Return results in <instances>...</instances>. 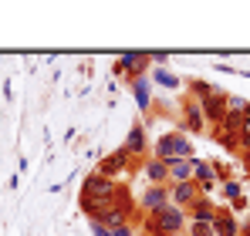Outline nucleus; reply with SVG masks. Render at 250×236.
I'll use <instances>...</instances> for the list:
<instances>
[{"label":"nucleus","mask_w":250,"mask_h":236,"mask_svg":"<svg viewBox=\"0 0 250 236\" xmlns=\"http://www.w3.org/2000/svg\"><path fill=\"white\" fill-rule=\"evenodd\" d=\"M186 226H189L186 209H179V206H166V209H159V213L142 216L139 233H142V236H179Z\"/></svg>","instance_id":"nucleus-1"},{"label":"nucleus","mask_w":250,"mask_h":236,"mask_svg":"<svg viewBox=\"0 0 250 236\" xmlns=\"http://www.w3.org/2000/svg\"><path fill=\"white\" fill-rule=\"evenodd\" d=\"M122 193V182H115V179H105V176H98L95 169L84 176L82 182V193H78V199H112Z\"/></svg>","instance_id":"nucleus-2"},{"label":"nucleus","mask_w":250,"mask_h":236,"mask_svg":"<svg viewBox=\"0 0 250 236\" xmlns=\"http://www.w3.org/2000/svg\"><path fill=\"white\" fill-rule=\"evenodd\" d=\"M132 165H135V158L119 145L112 156L98 158V169H95V172H98V176H105V179H115V182H119V176H128V172H132Z\"/></svg>","instance_id":"nucleus-3"},{"label":"nucleus","mask_w":250,"mask_h":236,"mask_svg":"<svg viewBox=\"0 0 250 236\" xmlns=\"http://www.w3.org/2000/svg\"><path fill=\"white\" fill-rule=\"evenodd\" d=\"M149 68H152L149 54H122L115 61V75H125V84H132L139 78H149Z\"/></svg>","instance_id":"nucleus-4"},{"label":"nucleus","mask_w":250,"mask_h":236,"mask_svg":"<svg viewBox=\"0 0 250 236\" xmlns=\"http://www.w3.org/2000/svg\"><path fill=\"white\" fill-rule=\"evenodd\" d=\"M189 162H193V182L200 186V193H203V196H209V189H216V186H220V176H216V162H209V158L203 162L200 156H193Z\"/></svg>","instance_id":"nucleus-5"},{"label":"nucleus","mask_w":250,"mask_h":236,"mask_svg":"<svg viewBox=\"0 0 250 236\" xmlns=\"http://www.w3.org/2000/svg\"><path fill=\"white\" fill-rule=\"evenodd\" d=\"M179 112H183V125H179L183 132H196V135H207V118H203V108H200V101H196V98H189V95H186V98H183V108H179Z\"/></svg>","instance_id":"nucleus-6"},{"label":"nucleus","mask_w":250,"mask_h":236,"mask_svg":"<svg viewBox=\"0 0 250 236\" xmlns=\"http://www.w3.org/2000/svg\"><path fill=\"white\" fill-rule=\"evenodd\" d=\"M122 149H125L132 158H135V162H139V158L146 162V156H149V132H146V125H142V121H135V125L128 128V135H125Z\"/></svg>","instance_id":"nucleus-7"},{"label":"nucleus","mask_w":250,"mask_h":236,"mask_svg":"<svg viewBox=\"0 0 250 236\" xmlns=\"http://www.w3.org/2000/svg\"><path fill=\"white\" fill-rule=\"evenodd\" d=\"M169 206V186H146L142 196H139V213L149 216V213H159Z\"/></svg>","instance_id":"nucleus-8"},{"label":"nucleus","mask_w":250,"mask_h":236,"mask_svg":"<svg viewBox=\"0 0 250 236\" xmlns=\"http://www.w3.org/2000/svg\"><path fill=\"white\" fill-rule=\"evenodd\" d=\"M227 98H230V95L216 88V91L209 95L207 101H200V108H203V118H207V128H213V125H220V121L227 118Z\"/></svg>","instance_id":"nucleus-9"},{"label":"nucleus","mask_w":250,"mask_h":236,"mask_svg":"<svg viewBox=\"0 0 250 236\" xmlns=\"http://www.w3.org/2000/svg\"><path fill=\"white\" fill-rule=\"evenodd\" d=\"M203 196L200 186L189 179V182H169V206H179V209H189L196 199Z\"/></svg>","instance_id":"nucleus-10"},{"label":"nucleus","mask_w":250,"mask_h":236,"mask_svg":"<svg viewBox=\"0 0 250 236\" xmlns=\"http://www.w3.org/2000/svg\"><path fill=\"white\" fill-rule=\"evenodd\" d=\"M213 233H216V236H240V223H237V216H233L230 206H216Z\"/></svg>","instance_id":"nucleus-11"},{"label":"nucleus","mask_w":250,"mask_h":236,"mask_svg":"<svg viewBox=\"0 0 250 236\" xmlns=\"http://www.w3.org/2000/svg\"><path fill=\"white\" fill-rule=\"evenodd\" d=\"M186 219L189 223H203V226H213V219H216V206L209 202V196H200L189 209H186Z\"/></svg>","instance_id":"nucleus-12"},{"label":"nucleus","mask_w":250,"mask_h":236,"mask_svg":"<svg viewBox=\"0 0 250 236\" xmlns=\"http://www.w3.org/2000/svg\"><path fill=\"white\" fill-rule=\"evenodd\" d=\"M207 135L220 145V149H227V152H240V135H237V132H230L227 125H213Z\"/></svg>","instance_id":"nucleus-13"},{"label":"nucleus","mask_w":250,"mask_h":236,"mask_svg":"<svg viewBox=\"0 0 250 236\" xmlns=\"http://www.w3.org/2000/svg\"><path fill=\"white\" fill-rule=\"evenodd\" d=\"M169 138V156L172 158H193L196 152H193V142L183 135V128H176V132H166Z\"/></svg>","instance_id":"nucleus-14"},{"label":"nucleus","mask_w":250,"mask_h":236,"mask_svg":"<svg viewBox=\"0 0 250 236\" xmlns=\"http://www.w3.org/2000/svg\"><path fill=\"white\" fill-rule=\"evenodd\" d=\"M142 172L149 179V186H169V165L159 158H146L142 162Z\"/></svg>","instance_id":"nucleus-15"},{"label":"nucleus","mask_w":250,"mask_h":236,"mask_svg":"<svg viewBox=\"0 0 250 236\" xmlns=\"http://www.w3.org/2000/svg\"><path fill=\"white\" fill-rule=\"evenodd\" d=\"M169 165V182H189L193 179V162L189 158H172Z\"/></svg>","instance_id":"nucleus-16"},{"label":"nucleus","mask_w":250,"mask_h":236,"mask_svg":"<svg viewBox=\"0 0 250 236\" xmlns=\"http://www.w3.org/2000/svg\"><path fill=\"white\" fill-rule=\"evenodd\" d=\"M149 81L152 78H139L132 81L128 88H132V95H135V101H139V108H142V115L149 118V108H152V98H149Z\"/></svg>","instance_id":"nucleus-17"},{"label":"nucleus","mask_w":250,"mask_h":236,"mask_svg":"<svg viewBox=\"0 0 250 236\" xmlns=\"http://www.w3.org/2000/svg\"><path fill=\"white\" fill-rule=\"evenodd\" d=\"M186 91H189V98H196V101H207L209 95L216 91V84H209V81H203V78H193L189 84H186Z\"/></svg>","instance_id":"nucleus-18"},{"label":"nucleus","mask_w":250,"mask_h":236,"mask_svg":"<svg viewBox=\"0 0 250 236\" xmlns=\"http://www.w3.org/2000/svg\"><path fill=\"white\" fill-rule=\"evenodd\" d=\"M220 189H223V196L230 199V202H240V199H244V186H240V179H233V176H230V179H223V182H220Z\"/></svg>","instance_id":"nucleus-19"},{"label":"nucleus","mask_w":250,"mask_h":236,"mask_svg":"<svg viewBox=\"0 0 250 236\" xmlns=\"http://www.w3.org/2000/svg\"><path fill=\"white\" fill-rule=\"evenodd\" d=\"M152 81H156V84H163V88H179V78H176L169 68H159V64L152 68Z\"/></svg>","instance_id":"nucleus-20"},{"label":"nucleus","mask_w":250,"mask_h":236,"mask_svg":"<svg viewBox=\"0 0 250 236\" xmlns=\"http://www.w3.org/2000/svg\"><path fill=\"white\" fill-rule=\"evenodd\" d=\"M237 135H240V149L250 145V108L240 115V125H237Z\"/></svg>","instance_id":"nucleus-21"},{"label":"nucleus","mask_w":250,"mask_h":236,"mask_svg":"<svg viewBox=\"0 0 250 236\" xmlns=\"http://www.w3.org/2000/svg\"><path fill=\"white\" fill-rule=\"evenodd\" d=\"M186 236H216L213 226H203V223H189L186 226Z\"/></svg>","instance_id":"nucleus-22"},{"label":"nucleus","mask_w":250,"mask_h":236,"mask_svg":"<svg viewBox=\"0 0 250 236\" xmlns=\"http://www.w3.org/2000/svg\"><path fill=\"white\" fill-rule=\"evenodd\" d=\"M91 236H112V230L102 226V223H91Z\"/></svg>","instance_id":"nucleus-23"},{"label":"nucleus","mask_w":250,"mask_h":236,"mask_svg":"<svg viewBox=\"0 0 250 236\" xmlns=\"http://www.w3.org/2000/svg\"><path fill=\"white\" fill-rule=\"evenodd\" d=\"M240 156H244V162L250 165V145H244V149H240Z\"/></svg>","instance_id":"nucleus-24"},{"label":"nucleus","mask_w":250,"mask_h":236,"mask_svg":"<svg viewBox=\"0 0 250 236\" xmlns=\"http://www.w3.org/2000/svg\"><path fill=\"white\" fill-rule=\"evenodd\" d=\"M240 236H250V219L244 223V226H240Z\"/></svg>","instance_id":"nucleus-25"},{"label":"nucleus","mask_w":250,"mask_h":236,"mask_svg":"<svg viewBox=\"0 0 250 236\" xmlns=\"http://www.w3.org/2000/svg\"><path fill=\"white\" fill-rule=\"evenodd\" d=\"M247 172H250V165H247Z\"/></svg>","instance_id":"nucleus-26"},{"label":"nucleus","mask_w":250,"mask_h":236,"mask_svg":"<svg viewBox=\"0 0 250 236\" xmlns=\"http://www.w3.org/2000/svg\"><path fill=\"white\" fill-rule=\"evenodd\" d=\"M135 236H142V233H135Z\"/></svg>","instance_id":"nucleus-27"}]
</instances>
